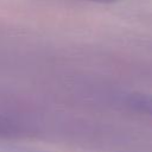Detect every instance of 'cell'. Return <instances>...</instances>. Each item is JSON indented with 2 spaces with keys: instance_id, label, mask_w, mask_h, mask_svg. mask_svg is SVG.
<instances>
[{
  "instance_id": "obj_1",
  "label": "cell",
  "mask_w": 152,
  "mask_h": 152,
  "mask_svg": "<svg viewBox=\"0 0 152 152\" xmlns=\"http://www.w3.org/2000/svg\"><path fill=\"white\" fill-rule=\"evenodd\" d=\"M10 131V122L4 118H0V133H5Z\"/></svg>"
},
{
  "instance_id": "obj_2",
  "label": "cell",
  "mask_w": 152,
  "mask_h": 152,
  "mask_svg": "<svg viewBox=\"0 0 152 152\" xmlns=\"http://www.w3.org/2000/svg\"><path fill=\"white\" fill-rule=\"evenodd\" d=\"M88 1H94V2H102V4H107V2H114L116 0H88Z\"/></svg>"
}]
</instances>
